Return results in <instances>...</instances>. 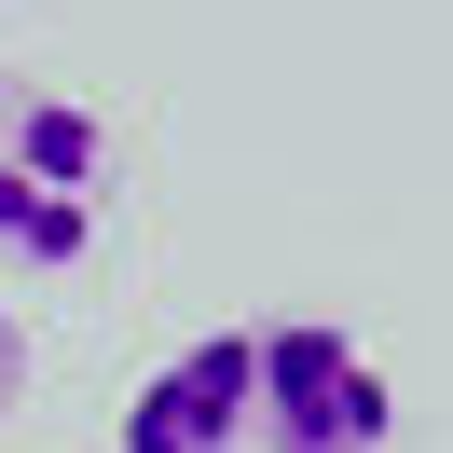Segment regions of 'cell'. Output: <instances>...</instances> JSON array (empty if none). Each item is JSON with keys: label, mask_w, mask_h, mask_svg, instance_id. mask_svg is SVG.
<instances>
[{"label": "cell", "mask_w": 453, "mask_h": 453, "mask_svg": "<svg viewBox=\"0 0 453 453\" xmlns=\"http://www.w3.org/2000/svg\"><path fill=\"white\" fill-rule=\"evenodd\" d=\"M261 440V330H193L124 398V453H248Z\"/></svg>", "instance_id": "obj_3"}, {"label": "cell", "mask_w": 453, "mask_h": 453, "mask_svg": "<svg viewBox=\"0 0 453 453\" xmlns=\"http://www.w3.org/2000/svg\"><path fill=\"white\" fill-rule=\"evenodd\" d=\"M398 398L371 371V343H343L330 316H275L261 330V453H385Z\"/></svg>", "instance_id": "obj_2"}, {"label": "cell", "mask_w": 453, "mask_h": 453, "mask_svg": "<svg viewBox=\"0 0 453 453\" xmlns=\"http://www.w3.org/2000/svg\"><path fill=\"white\" fill-rule=\"evenodd\" d=\"M14 398H28V316L0 303V412H14Z\"/></svg>", "instance_id": "obj_4"}, {"label": "cell", "mask_w": 453, "mask_h": 453, "mask_svg": "<svg viewBox=\"0 0 453 453\" xmlns=\"http://www.w3.org/2000/svg\"><path fill=\"white\" fill-rule=\"evenodd\" d=\"M96 193H111V124L69 83H14L0 69V261L56 275L96 248Z\"/></svg>", "instance_id": "obj_1"}]
</instances>
